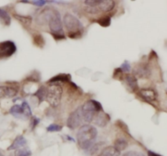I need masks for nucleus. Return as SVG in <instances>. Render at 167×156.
<instances>
[{
    "label": "nucleus",
    "mask_w": 167,
    "mask_h": 156,
    "mask_svg": "<svg viewBox=\"0 0 167 156\" xmlns=\"http://www.w3.org/2000/svg\"><path fill=\"white\" fill-rule=\"evenodd\" d=\"M101 111H102V106L98 101L95 100H90L87 101L81 107L83 118L88 123H91L96 114Z\"/></svg>",
    "instance_id": "nucleus-4"
},
{
    "label": "nucleus",
    "mask_w": 167,
    "mask_h": 156,
    "mask_svg": "<svg viewBox=\"0 0 167 156\" xmlns=\"http://www.w3.org/2000/svg\"><path fill=\"white\" fill-rule=\"evenodd\" d=\"M84 120L81 112V107H79L70 114L67 119V127L70 129L77 128Z\"/></svg>",
    "instance_id": "nucleus-8"
},
{
    "label": "nucleus",
    "mask_w": 167,
    "mask_h": 156,
    "mask_svg": "<svg viewBox=\"0 0 167 156\" xmlns=\"http://www.w3.org/2000/svg\"><path fill=\"white\" fill-rule=\"evenodd\" d=\"M33 38H34V43L36 46L43 47L44 45L45 42H44V38H43V36L41 35V34H34Z\"/></svg>",
    "instance_id": "nucleus-23"
},
{
    "label": "nucleus",
    "mask_w": 167,
    "mask_h": 156,
    "mask_svg": "<svg viewBox=\"0 0 167 156\" xmlns=\"http://www.w3.org/2000/svg\"><path fill=\"white\" fill-rule=\"evenodd\" d=\"M31 151L28 148H22V149H18L16 150V156H30L31 155Z\"/></svg>",
    "instance_id": "nucleus-24"
},
{
    "label": "nucleus",
    "mask_w": 167,
    "mask_h": 156,
    "mask_svg": "<svg viewBox=\"0 0 167 156\" xmlns=\"http://www.w3.org/2000/svg\"><path fill=\"white\" fill-rule=\"evenodd\" d=\"M17 94V89L9 86H0V98H11Z\"/></svg>",
    "instance_id": "nucleus-10"
},
{
    "label": "nucleus",
    "mask_w": 167,
    "mask_h": 156,
    "mask_svg": "<svg viewBox=\"0 0 167 156\" xmlns=\"http://www.w3.org/2000/svg\"><path fill=\"white\" fill-rule=\"evenodd\" d=\"M39 118H33V122H32V123H33V126H32V128H34L36 125L39 124Z\"/></svg>",
    "instance_id": "nucleus-30"
},
{
    "label": "nucleus",
    "mask_w": 167,
    "mask_h": 156,
    "mask_svg": "<svg viewBox=\"0 0 167 156\" xmlns=\"http://www.w3.org/2000/svg\"><path fill=\"white\" fill-rule=\"evenodd\" d=\"M49 26L51 30V34L53 36L55 40H61L65 38L63 29H62V21L61 15L58 11L53 10V15L49 21Z\"/></svg>",
    "instance_id": "nucleus-3"
},
{
    "label": "nucleus",
    "mask_w": 167,
    "mask_h": 156,
    "mask_svg": "<svg viewBox=\"0 0 167 156\" xmlns=\"http://www.w3.org/2000/svg\"><path fill=\"white\" fill-rule=\"evenodd\" d=\"M97 129L92 125H84L77 133V141L83 150H88L94 145L97 138Z\"/></svg>",
    "instance_id": "nucleus-1"
},
{
    "label": "nucleus",
    "mask_w": 167,
    "mask_h": 156,
    "mask_svg": "<svg viewBox=\"0 0 167 156\" xmlns=\"http://www.w3.org/2000/svg\"><path fill=\"white\" fill-rule=\"evenodd\" d=\"M0 18L3 21L5 25H10L11 18L6 11L3 10V9H0Z\"/></svg>",
    "instance_id": "nucleus-22"
},
{
    "label": "nucleus",
    "mask_w": 167,
    "mask_h": 156,
    "mask_svg": "<svg viewBox=\"0 0 167 156\" xmlns=\"http://www.w3.org/2000/svg\"><path fill=\"white\" fill-rule=\"evenodd\" d=\"M133 76L138 78H148L150 76V69L146 64H140L133 68Z\"/></svg>",
    "instance_id": "nucleus-9"
},
{
    "label": "nucleus",
    "mask_w": 167,
    "mask_h": 156,
    "mask_svg": "<svg viewBox=\"0 0 167 156\" xmlns=\"http://www.w3.org/2000/svg\"><path fill=\"white\" fill-rule=\"evenodd\" d=\"M30 3H31L32 4H34V6L42 7L44 6L46 3H48V1H44V0H35V1H31Z\"/></svg>",
    "instance_id": "nucleus-29"
},
{
    "label": "nucleus",
    "mask_w": 167,
    "mask_h": 156,
    "mask_svg": "<svg viewBox=\"0 0 167 156\" xmlns=\"http://www.w3.org/2000/svg\"><path fill=\"white\" fill-rule=\"evenodd\" d=\"M148 156H162V155H161V154H157V153H155V152L151 151V150H149V151L148 152Z\"/></svg>",
    "instance_id": "nucleus-31"
},
{
    "label": "nucleus",
    "mask_w": 167,
    "mask_h": 156,
    "mask_svg": "<svg viewBox=\"0 0 167 156\" xmlns=\"http://www.w3.org/2000/svg\"><path fill=\"white\" fill-rule=\"evenodd\" d=\"M21 106H23V108H24V111H25V116L27 117V118H29L32 114H31V110H30V107L29 106V105H28V103L26 102V101H24V102H22Z\"/></svg>",
    "instance_id": "nucleus-26"
},
{
    "label": "nucleus",
    "mask_w": 167,
    "mask_h": 156,
    "mask_svg": "<svg viewBox=\"0 0 167 156\" xmlns=\"http://www.w3.org/2000/svg\"><path fill=\"white\" fill-rule=\"evenodd\" d=\"M138 95L148 102H151L157 99V93L152 89H142L139 91Z\"/></svg>",
    "instance_id": "nucleus-11"
},
{
    "label": "nucleus",
    "mask_w": 167,
    "mask_h": 156,
    "mask_svg": "<svg viewBox=\"0 0 167 156\" xmlns=\"http://www.w3.org/2000/svg\"><path fill=\"white\" fill-rule=\"evenodd\" d=\"M14 17L17 21H19L21 24L25 26H30L31 25L32 22V18L30 17H25V16H21V15H17L15 14Z\"/></svg>",
    "instance_id": "nucleus-19"
},
{
    "label": "nucleus",
    "mask_w": 167,
    "mask_h": 156,
    "mask_svg": "<svg viewBox=\"0 0 167 156\" xmlns=\"http://www.w3.org/2000/svg\"><path fill=\"white\" fill-rule=\"evenodd\" d=\"M63 22L67 30L68 37L70 38H79L84 33V27L82 24L75 16L66 13L64 16Z\"/></svg>",
    "instance_id": "nucleus-2"
},
{
    "label": "nucleus",
    "mask_w": 167,
    "mask_h": 156,
    "mask_svg": "<svg viewBox=\"0 0 167 156\" xmlns=\"http://www.w3.org/2000/svg\"><path fill=\"white\" fill-rule=\"evenodd\" d=\"M61 128H62V127L61 125L53 123V124H50L47 128V130H48V132L54 133V132H60L61 130Z\"/></svg>",
    "instance_id": "nucleus-25"
},
{
    "label": "nucleus",
    "mask_w": 167,
    "mask_h": 156,
    "mask_svg": "<svg viewBox=\"0 0 167 156\" xmlns=\"http://www.w3.org/2000/svg\"><path fill=\"white\" fill-rule=\"evenodd\" d=\"M121 70H122V72H129L130 70V65L127 61H125L124 63L121 65Z\"/></svg>",
    "instance_id": "nucleus-27"
},
{
    "label": "nucleus",
    "mask_w": 167,
    "mask_h": 156,
    "mask_svg": "<svg viewBox=\"0 0 167 156\" xmlns=\"http://www.w3.org/2000/svg\"><path fill=\"white\" fill-rule=\"evenodd\" d=\"M62 88L59 84H51L47 88L46 101L53 107H57L61 102Z\"/></svg>",
    "instance_id": "nucleus-5"
},
{
    "label": "nucleus",
    "mask_w": 167,
    "mask_h": 156,
    "mask_svg": "<svg viewBox=\"0 0 167 156\" xmlns=\"http://www.w3.org/2000/svg\"><path fill=\"white\" fill-rule=\"evenodd\" d=\"M85 6L93 7L97 13H107L114 8L115 2L112 0H87L85 1Z\"/></svg>",
    "instance_id": "nucleus-6"
},
{
    "label": "nucleus",
    "mask_w": 167,
    "mask_h": 156,
    "mask_svg": "<svg viewBox=\"0 0 167 156\" xmlns=\"http://www.w3.org/2000/svg\"><path fill=\"white\" fill-rule=\"evenodd\" d=\"M70 80V74H61L57 76H54L52 78H50L49 83H56V82H69Z\"/></svg>",
    "instance_id": "nucleus-17"
},
{
    "label": "nucleus",
    "mask_w": 167,
    "mask_h": 156,
    "mask_svg": "<svg viewBox=\"0 0 167 156\" xmlns=\"http://www.w3.org/2000/svg\"><path fill=\"white\" fill-rule=\"evenodd\" d=\"M121 152L117 150L114 146H108L102 151L98 156H120Z\"/></svg>",
    "instance_id": "nucleus-16"
},
{
    "label": "nucleus",
    "mask_w": 167,
    "mask_h": 156,
    "mask_svg": "<svg viewBox=\"0 0 167 156\" xmlns=\"http://www.w3.org/2000/svg\"><path fill=\"white\" fill-rule=\"evenodd\" d=\"M95 118V124L99 127H104L107 124V123L110 120V116L108 115L107 113H104L103 110L96 114Z\"/></svg>",
    "instance_id": "nucleus-12"
},
{
    "label": "nucleus",
    "mask_w": 167,
    "mask_h": 156,
    "mask_svg": "<svg viewBox=\"0 0 167 156\" xmlns=\"http://www.w3.org/2000/svg\"><path fill=\"white\" fill-rule=\"evenodd\" d=\"M17 47L12 41H4L0 43V60L8 58L16 53Z\"/></svg>",
    "instance_id": "nucleus-7"
},
{
    "label": "nucleus",
    "mask_w": 167,
    "mask_h": 156,
    "mask_svg": "<svg viewBox=\"0 0 167 156\" xmlns=\"http://www.w3.org/2000/svg\"><path fill=\"white\" fill-rule=\"evenodd\" d=\"M125 81L128 86L133 91H137L138 88V81L136 77H134L132 74H126L125 76Z\"/></svg>",
    "instance_id": "nucleus-15"
},
{
    "label": "nucleus",
    "mask_w": 167,
    "mask_h": 156,
    "mask_svg": "<svg viewBox=\"0 0 167 156\" xmlns=\"http://www.w3.org/2000/svg\"><path fill=\"white\" fill-rule=\"evenodd\" d=\"M97 23L99 24L102 27H108L111 25V17H107V16L104 17H101V18L97 20Z\"/></svg>",
    "instance_id": "nucleus-21"
},
{
    "label": "nucleus",
    "mask_w": 167,
    "mask_h": 156,
    "mask_svg": "<svg viewBox=\"0 0 167 156\" xmlns=\"http://www.w3.org/2000/svg\"><path fill=\"white\" fill-rule=\"evenodd\" d=\"M128 146V142L124 138H118L115 141L114 147L121 152V150H125Z\"/></svg>",
    "instance_id": "nucleus-18"
},
{
    "label": "nucleus",
    "mask_w": 167,
    "mask_h": 156,
    "mask_svg": "<svg viewBox=\"0 0 167 156\" xmlns=\"http://www.w3.org/2000/svg\"><path fill=\"white\" fill-rule=\"evenodd\" d=\"M25 144H26V140H25L22 136H18V137H17V138L13 141L12 145L8 148V150H18L20 148L25 146Z\"/></svg>",
    "instance_id": "nucleus-14"
},
{
    "label": "nucleus",
    "mask_w": 167,
    "mask_h": 156,
    "mask_svg": "<svg viewBox=\"0 0 167 156\" xmlns=\"http://www.w3.org/2000/svg\"><path fill=\"white\" fill-rule=\"evenodd\" d=\"M34 96L38 97V99L39 100V102H42L43 101L46 100L47 88L44 86L40 87V88L38 89V91L34 93Z\"/></svg>",
    "instance_id": "nucleus-20"
},
{
    "label": "nucleus",
    "mask_w": 167,
    "mask_h": 156,
    "mask_svg": "<svg viewBox=\"0 0 167 156\" xmlns=\"http://www.w3.org/2000/svg\"><path fill=\"white\" fill-rule=\"evenodd\" d=\"M10 113L13 116H15L16 118H21V119H27V117L25 116L24 108L22 106L20 105H15L11 108Z\"/></svg>",
    "instance_id": "nucleus-13"
},
{
    "label": "nucleus",
    "mask_w": 167,
    "mask_h": 156,
    "mask_svg": "<svg viewBox=\"0 0 167 156\" xmlns=\"http://www.w3.org/2000/svg\"><path fill=\"white\" fill-rule=\"evenodd\" d=\"M123 156H144V154L138 151H128L123 154Z\"/></svg>",
    "instance_id": "nucleus-28"
}]
</instances>
